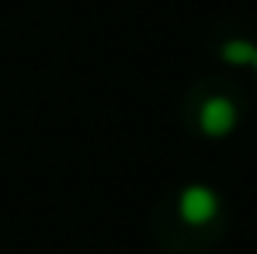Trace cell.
Returning <instances> with one entry per match:
<instances>
[{"label":"cell","instance_id":"obj_1","mask_svg":"<svg viewBox=\"0 0 257 254\" xmlns=\"http://www.w3.org/2000/svg\"><path fill=\"white\" fill-rule=\"evenodd\" d=\"M177 216L188 226H205V223H212L219 216V195L209 185H188L177 195Z\"/></svg>","mask_w":257,"mask_h":254},{"label":"cell","instance_id":"obj_2","mask_svg":"<svg viewBox=\"0 0 257 254\" xmlns=\"http://www.w3.org/2000/svg\"><path fill=\"white\" fill-rule=\"evenodd\" d=\"M240 122V112H236V105L229 101V98H222V94H212L205 105H202V112H198V129L209 136V139H226L233 129Z\"/></svg>","mask_w":257,"mask_h":254},{"label":"cell","instance_id":"obj_3","mask_svg":"<svg viewBox=\"0 0 257 254\" xmlns=\"http://www.w3.org/2000/svg\"><path fill=\"white\" fill-rule=\"evenodd\" d=\"M219 56H222V63H229V66H254L257 45L250 42V39H226L222 49H219Z\"/></svg>","mask_w":257,"mask_h":254},{"label":"cell","instance_id":"obj_4","mask_svg":"<svg viewBox=\"0 0 257 254\" xmlns=\"http://www.w3.org/2000/svg\"><path fill=\"white\" fill-rule=\"evenodd\" d=\"M254 70H257V59H254Z\"/></svg>","mask_w":257,"mask_h":254}]
</instances>
